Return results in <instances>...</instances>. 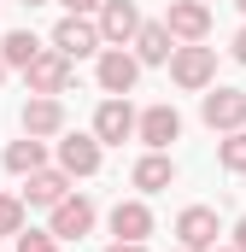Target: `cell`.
<instances>
[{
	"instance_id": "cell-1",
	"label": "cell",
	"mask_w": 246,
	"mask_h": 252,
	"mask_svg": "<svg viewBox=\"0 0 246 252\" xmlns=\"http://www.w3.org/2000/svg\"><path fill=\"white\" fill-rule=\"evenodd\" d=\"M170 76H176V88H187V94L211 88V76H217V47H199V41H182V47L170 53Z\"/></svg>"
},
{
	"instance_id": "cell-2",
	"label": "cell",
	"mask_w": 246,
	"mask_h": 252,
	"mask_svg": "<svg viewBox=\"0 0 246 252\" xmlns=\"http://www.w3.org/2000/svg\"><path fill=\"white\" fill-rule=\"evenodd\" d=\"M106 41H100V30H94V18H59L53 24V53H64V59L76 64V59H88V53H100Z\"/></svg>"
},
{
	"instance_id": "cell-3",
	"label": "cell",
	"mask_w": 246,
	"mask_h": 252,
	"mask_svg": "<svg viewBox=\"0 0 246 252\" xmlns=\"http://www.w3.org/2000/svg\"><path fill=\"white\" fill-rule=\"evenodd\" d=\"M88 229H94V199L64 193L59 205H53V217H47V235H53V241H82Z\"/></svg>"
},
{
	"instance_id": "cell-4",
	"label": "cell",
	"mask_w": 246,
	"mask_h": 252,
	"mask_svg": "<svg viewBox=\"0 0 246 252\" xmlns=\"http://www.w3.org/2000/svg\"><path fill=\"white\" fill-rule=\"evenodd\" d=\"M217 235H223V223H217L211 205H187L182 217H176V241H182V252H211Z\"/></svg>"
},
{
	"instance_id": "cell-5",
	"label": "cell",
	"mask_w": 246,
	"mask_h": 252,
	"mask_svg": "<svg viewBox=\"0 0 246 252\" xmlns=\"http://www.w3.org/2000/svg\"><path fill=\"white\" fill-rule=\"evenodd\" d=\"M199 118L211 129H223V135H235V129H246V94L241 88H211L199 100Z\"/></svg>"
},
{
	"instance_id": "cell-6",
	"label": "cell",
	"mask_w": 246,
	"mask_h": 252,
	"mask_svg": "<svg viewBox=\"0 0 246 252\" xmlns=\"http://www.w3.org/2000/svg\"><path fill=\"white\" fill-rule=\"evenodd\" d=\"M129 135H135V106H129L123 94L100 100V112H94V141H100V147H123Z\"/></svg>"
},
{
	"instance_id": "cell-7",
	"label": "cell",
	"mask_w": 246,
	"mask_h": 252,
	"mask_svg": "<svg viewBox=\"0 0 246 252\" xmlns=\"http://www.w3.org/2000/svg\"><path fill=\"white\" fill-rule=\"evenodd\" d=\"M164 30H170V41H205L211 35V6L205 0H170Z\"/></svg>"
},
{
	"instance_id": "cell-8",
	"label": "cell",
	"mask_w": 246,
	"mask_h": 252,
	"mask_svg": "<svg viewBox=\"0 0 246 252\" xmlns=\"http://www.w3.org/2000/svg\"><path fill=\"white\" fill-rule=\"evenodd\" d=\"M24 82H30V94H64V82H70V59L53 53V47H41L35 59L24 64Z\"/></svg>"
},
{
	"instance_id": "cell-9",
	"label": "cell",
	"mask_w": 246,
	"mask_h": 252,
	"mask_svg": "<svg viewBox=\"0 0 246 252\" xmlns=\"http://www.w3.org/2000/svg\"><path fill=\"white\" fill-rule=\"evenodd\" d=\"M135 135H141L153 153H164V147L182 135V112H176V106H147V112L135 118Z\"/></svg>"
},
{
	"instance_id": "cell-10",
	"label": "cell",
	"mask_w": 246,
	"mask_h": 252,
	"mask_svg": "<svg viewBox=\"0 0 246 252\" xmlns=\"http://www.w3.org/2000/svg\"><path fill=\"white\" fill-rule=\"evenodd\" d=\"M100 41L106 47H123L135 30H141V12H135V0H100Z\"/></svg>"
},
{
	"instance_id": "cell-11",
	"label": "cell",
	"mask_w": 246,
	"mask_h": 252,
	"mask_svg": "<svg viewBox=\"0 0 246 252\" xmlns=\"http://www.w3.org/2000/svg\"><path fill=\"white\" fill-rule=\"evenodd\" d=\"M64 193H70V176L41 164V170H30V176H24V193H18V199H24V205H41V211H53Z\"/></svg>"
},
{
	"instance_id": "cell-12",
	"label": "cell",
	"mask_w": 246,
	"mask_h": 252,
	"mask_svg": "<svg viewBox=\"0 0 246 252\" xmlns=\"http://www.w3.org/2000/svg\"><path fill=\"white\" fill-rule=\"evenodd\" d=\"M59 170L64 176H94L100 170V141L94 135H64L59 141Z\"/></svg>"
},
{
	"instance_id": "cell-13",
	"label": "cell",
	"mask_w": 246,
	"mask_h": 252,
	"mask_svg": "<svg viewBox=\"0 0 246 252\" xmlns=\"http://www.w3.org/2000/svg\"><path fill=\"white\" fill-rule=\"evenodd\" d=\"M135 76H141L135 53H123V47H106V53H100V88H106V94H129Z\"/></svg>"
},
{
	"instance_id": "cell-14",
	"label": "cell",
	"mask_w": 246,
	"mask_h": 252,
	"mask_svg": "<svg viewBox=\"0 0 246 252\" xmlns=\"http://www.w3.org/2000/svg\"><path fill=\"white\" fill-rule=\"evenodd\" d=\"M64 129V106H59V94H35L30 106H24V135H59Z\"/></svg>"
},
{
	"instance_id": "cell-15",
	"label": "cell",
	"mask_w": 246,
	"mask_h": 252,
	"mask_svg": "<svg viewBox=\"0 0 246 252\" xmlns=\"http://www.w3.org/2000/svg\"><path fill=\"white\" fill-rule=\"evenodd\" d=\"M112 235H118V241H147V235H153V211H147L141 199H118V205H112Z\"/></svg>"
},
{
	"instance_id": "cell-16",
	"label": "cell",
	"mask_w": 246,
	"mask_h": 252,
	"mask_svg": "<svg viewBox=\"0 0 246 252\" xmlns=\"http://www.w3.org/2000/svg\"><path fill=\"white\" fill-rule=\"evenodd\" d=\"M129 41H135V64H164L170 53H176V41H170V30H164V24H141Z\"/></svg>"
},
{
	"instance_id": "cell-17",
	"label": "cell",
	"mask_w": 246,
	"mask_h": 252,
	"mask_svg": "<svg viewBox=\"0 0 246 252\" xmlns=\"http://www.w3.org/2000/svg\"><path fill=\"white\" fill-rule=\"evenodd\" d=\"M129 182H135L141 193H158V188H170V182H176V164H170L164 153H147V158L129 170Z\"/></svg>"
},
{
	"instance_id": "cell-18",
	"label": "cell",
	"mask_w": 246,
	"mask_h": 252,
	"mask_svg": "<svg viewBox=\"0 0 246 252\" xmlns=\"http://www.w3.org/2000/svg\"><path fill=\"white\" fill-rule=\"evenodd\" d=\"M41 158H47V147H41L35 135H24V141H12V147L0 153V164H6L12 176H30V170H41Z\"/></svg>"
},
{
	"instance_id": "cell-19",
	"label": "cell",
	"mask_w": 246,
	"mask_h": 252,
	"mask_svg": "<svg viewBox=\"0 0 246 252\" xmlns=\"http://www.w3.org/2000/svg\"><path fill=\"white\" fill-rule=\"evenodd\" d=\"M35 53H41V41H35L30 30H12V35L0 41V64H18V70H24V64L35 59Z\"/></svg>"
},
{
	"instance_id": "cell-20",
	"label": "cell",
	"mask_w": 246,
	"mask_h": 252,
	"mask_svg": "<svg viewBox=\"0 0 246 252\" xmlns=\"http://www.w3.org/2000/svg\"><path fill=\"white\" fill-rule=\"evenodd\" d=\"M217 158H223L229 176H246V129H235L229 141H217Z\"/></svg>"
},
{
	"instance_id": "cell-21",
	"label": "cell",
	"mask_w": 246,
	"mask_h": 252,
	"mask_svg": "<svg viewBox=\"0 0 246 252\" xmlns=\"http://www.w3.org/2000/svg\"><path fill=\"white\" fill-rule=\"evenodd\" d=\"M18 229H24V199L0 193V235H18Z\"/></svg>"
},
{
	"instance_id": "cell-22",
	"label": "cell",
	"mask_w": 246,
	"mask_h": 252,
	"mask_svg": "<svg viewBox=\"0 0 246 252\" xmlns=\"http://www.w3.org/2000/svg\"><path fill=\"white\" fill-rule=\"evenodd\" d=\"M18 252H59V241L47 229H18Z\"/></svg>"
},
{
	"instance_id": "cell-23",
	"label": "cell",
	"mask_w": 246,
	"mask_h": 252,
	"mask_svg": "<svg viewBox=\"0 0 246 252\" xmlns=\"http://www.w3.org/2000/svg\"><path fill=\"white\" fill-rule=\"evenodd\" d=\"M64 12H76V18H94V12H100V0H64Z\"/></svg>"
},
{
	"instance_id": "cell-24",
	"label": "cell",
	"mask_w": 246,
	"mask_h": 252,
	"mask_svg": "<svg viewBox=\"0 0 246 252\" xmlns=\"http://www.w3.org/2000/svg\"><path fill=\"white\" fill-rule=\"evenodd\" d=\"M106 252H147V241H112Z\"/></svg>"
},
{
	"instance_id": "cell-25",
	"label": "cell",
	"mask_w": 246,
	"mask_h": 252,
	"mask_svg": "<svg viewBox=\"0 0 246 252\" xmlns=\"http://www.w3.org/2000/svg\"><path fill=\"white\" fill-rule=\"evenodd\" d=\"M229 53H235V59L246 64V30H241V35H235V47H229Z\"/></svg>"
},
{
	"instance_id": "cell-26",
	"label": "cell",
	"mask_w": 246,
	"mask_h": 252,
	"mask_svg": "<svg viewBox=\"0 0 246 252\" xmlns=\"http://www.w3.org/2000/svg\"><path fill=\"white\" fill-rule=\"evenodd\" d=\"M235 252H246V217L235 223Z\"/></svg>"
},
{
	"instance_id": "cell-27",
	"label": "cell",
	"mask_w": 246,
	"mask_h": 252,
	"mask_svg": "<svg viewBox=\"0 0 246 252\" xmlns=\"http://www.w3.org/2000/svg\"><path fill=\"white\" fill-rule=\"evenodd\" d=\"M24 6H47V0H24Z\"/></svg>"
},
{
	"instance_id": "cell-28",
	"label": "cell",
	"mask_w": 246,
	"mask_h": 252,
	"mask_svg": "<svg viewBox=\"0 0 246 252\" xmlns=\"http://www.w3.org/2000/svg\"><path fill=\"white\" fill-rule=\"evenodd\" d=\"M211 252H235V247H211Z\"/></svg>"
},
{
	"instance_id": "cell-29",
	"label": "cell",
	"mask_w": 246,
	"mask_h": 252,
	"mask_svg": "<svg viewBox=\"0 0 246 252\" xmlns=\"http://www.w3.org/2000/svg\"><path fill=\"white\" fill-rule=\"evenodd\" d=\"M0 82H6V64H0Z\"/></svg>"
},
{
	"instance_id": "cell-30",
	"label": "cell",
	"mask_w": 246,
	"mask_h": 252,
	"mask_svg": "<svg viewBox=\"0 0 246 252\" xmlns=\"http://www.w3.org/2000/svg\"><path fill=\"white\" fill-rule=\"evenodd\" d=\"M235 6H241V12H246V0H235Z\"/></svg>"
},
{
	"instance_id": "cell-31",
	"label": "cell",
	"mask_w": 246,
	"mask_h": 252,
	"mask_svg": "<svg viewBox=\"0 0 246 252\" xmlns=\"http://www.w3.org/2000/svg\"><path fill=\"white\" fill-rule=\"evenodd\" d=\"M176 252H182V247H176Z\"/></svg>"
}]
</instances>
